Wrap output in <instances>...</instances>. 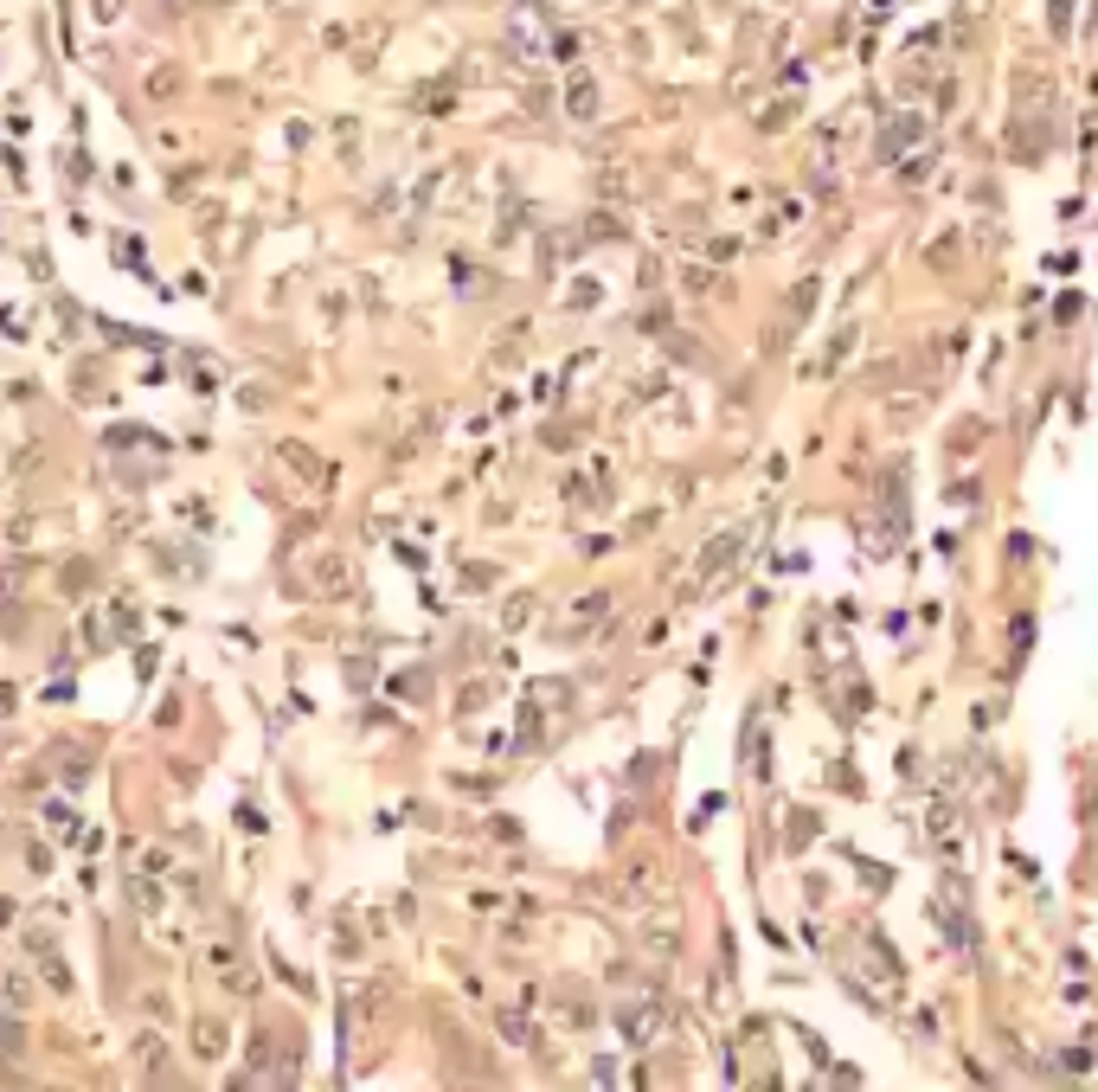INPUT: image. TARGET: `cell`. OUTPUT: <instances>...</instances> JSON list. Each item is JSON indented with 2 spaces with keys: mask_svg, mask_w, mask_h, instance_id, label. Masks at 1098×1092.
<instances>
[{
  "mask_svg": "<svg viewBox=\"0 0 1098 1092\" xmlns=\"http://www.w3.org/2000/svg\"><path fill=\"white\" fill-rule=\"evenodd\" d=\"M308 579H315V591H347L354 566H347V553H321L315 566H308Z\"/></svg>",
  "mask_w": 1098,
  "mask_h": 1092,
  "instance_id": "7a4b0ae2",
  "label": "cell"
},
{
  "mask_svg": "<svg viewBox=\"0 0 1098 1092\" xmlns=\"http://www.w3.org/2000/svg\"><path fill=\"white\" fill-rule=\"evenodd\" d=\"M527 617H534V597H527V591H514V597L501 604V624H507V630H520Z\"/></svg>",
  "mask_w": 1098,
  "mask_h": 1092,
  "instance_id": "5b68a950",
  "label": "cell"
},
{
  "mask_svg": "<svg viewBox=\"0 0 1098 1092\" xmlns=\"http://www.w3.org/2000/svg\"><path fill=\"white\" fill-rule=\"evenodd\" d=\"M129 893H135V906H142V913H161V887H148V880H135Z\"/></svg>",
  "mask_w": 1098,
  "mask_h": 1092,
  "instance_id": "5bb4252c",
  "label": "cell"
},
{
  "mask_svg": "<svg viewBox=\"0 0 1098 1092\" xmlns=\"http://www.w3.org/2000/svg\"><path fill=\"white\" fill-rule=\"evenodd\" d=\"M135 1054L148 1061V1073H161V1061H167V1054H161V1041H135Z\"/></svg>",
  "mask_w": 1098,
  "mask_h": 1092,
  "instance_id": "ac0fdd59",
  "label": "cell"
},
{
  "mask_svg": "<svg viewBox=\"0 0 1098 1092\" xmlns=\"http://www.w3.org/2000/svg\"><path fill=\"white\" fill-rule=\"evenodd\" d=\"M26 579H32V559H20V566H7V572H0V597H14L20 585H26Z\"/></svg>",
  "mask_w": 1098,
  "mask_h": 1092,
  "instance_id": "8fae6325",
  "label": "cell"
},
{
  "mask_svg": "<svg viewBox=\"0 0 1098 1092\" xmlns=\"http://www.w3.org/2000/svg\"><path fill=\"white\" fill-rule=\"evenodd\" d=\"M321 315L341 321V315H347V296H341V290H328V296H321Z\"/></svg>",
  "mask_w": 1098,
  "mask_h": 1092,
  "instance_id": "d6986e66",
  "label": "cell"
},
{
  "mask_svg": "<svg viewBox=\"0 0 1098 1092\" xmlns=\"http://www.w3.org/2000/svg\"><path fill=\"white\" fill-rule=\"evenodd\" d=\"M173 84H180V77H173V71H155V77H148V97H167Z\"/></svg>",
  "mask_w": 1098,
  "mask_h": 1092,
  "instance_id": "ffe728a7",
  "label": "cell"
},
{
  "mask_svg": "<svg viewBox=\"0 0 1098 1092\" xmlns=\"http://www.w3.org/2000/svg\"><path fill=\"white\" fill-rule=\"evenodd\" d=\"M193 1048H200L206 1061H218V1054H225V1028H218V1021H200V1028H193Z\"/></svg>",
  "mask_w": 1098,
  "mask_h": 1092,
  "instance_id": "277c9868",
  "label": "cell"
},
{
  "mask_svg": "<svg viewBox=\"0 0 1098 1092\" xmlns=\"http://www.w3.org/2000/svg\"><path fill=\"white\" fill-rule=\"evenodd\" d=\"M392 694H405V700L431 694V675H424V669H418V675H399V682H392Z\"/></svg>",
  "mask_w": 1098,
  "mask_h": 1092,
  "instance_id": "9c48e42d",
  "label": "cell"
},
{
  "mask_svg": "<svg viewBox=\"0 0 1098 1092\" xmlns=\"http://www.w3.org/2000/svg\"><path fill=\"white\" fill-rule=\"evenodd\" d=\"M84 778H90V758L77 745H65V784H84Z\"/></svg>",
  "mask_w": 1098,
  "mask_h": 1092,
  "instance_id": "30bf717a",
  "label": "cell"
},
{
  "mask_svg": "<svg viewBox=\"0 0 1098 1092\" xmlns=\"http://www.w3.org/2000/svg\"><path fill=\"white\" fill-rule=\"evenodd\" d=\"M0 996H7V1009H26L32 1003V983L20 970H7V983H0Z\"/></svg>",
  "mask_w": 1098,
  "mask_h": 1092,
  "instance_id": "52a82bcc",
  "label": "cell"
},
{
  "mask_svg": "<svg viewBox=\"0 0 1098 1092\" xmlns=\"http://www.w3.org/2000/svg\"><path fill=\"white\" fill-rule=\"evenodd\" d=\"M238 405H245V411H263V405H270V393H263V386H238Z\"/></svg>",
  "mask_w": 1098,
  "mask_h": 1092,
  "instance_id": "e0dca14e",
  "label": "cell"
},
{
  "mask_svg": "<svg viewBox=\"0 0 1098 1092\" xmlns=\"http://www.w3.org/2000/svg\"><path fill=\"white\" fill-rule=\"evenodd\" d=\"M0 925H14V900L7 893H0Z\"/></svg>",
  "mask_w": 1098,
  "mask_h": 1092,
  "instance_id": "603a6c76",
  "label": "cell"
},
{
  "mask_svg": "<svg viewBox=\"0 0 1098 1092\" xmlns=\"http://www.w3.org/2000/svg\"><path fill=\"white\" fill-rule=\"evenodd\" d=\"M456 707H462V714H482V707H489V682H469V687H462V700H456Z\"/></svg>",
  "mask_w": 1098,
  "mask_h": 1092,
  "instance_id": "7c38bea8",
  "label": "cell"
},
{
  "mask_svg": "<svg viewBox=\"0 0 1098 1092\" xmlns=\"http://www.w3.org/2000/svg\"><path fill=\"white\" fill-rule=\"evenodd\" d=\"M84 585H90V559H71L65 566V591H84Z\"/></svg>",
  "mask_w": 1098,
  "mask_h": 1092,
  "instance_id": "4fadbf2b",
  "label": "cell"
},
{
  "mask_svg": "<svg viewBox=\"0 0 1098 1092\" xmlns=\"http://www.w3.org/2000/svg\"><path fill=\"white\" fill-rule=\"evenodd\" d=\"M642 945H649L655 958H675V951H681V919L675 913H655L649 925H642Z\"/></svg>",
  "mask_w": 1098,
  "mask_h": 1092,
  "instance_id": "6da1fadb",
  "label": "cell"
},
{
  "mask_svg": "<svg viewBox=\"0 0 1098 1092\" xmlns=\"http://www.w3.org/2000/svg\"><path fill=\"white\" fill-rule=\"evenodd\" d=\"M14 700H20V694H14V687H0V720H7V714H14Z\"/></svg>",
  "mask_w": 1098,
  "mask_h": 1092,
  "instance_id": "7402d4cb",
  "label": "cell"
},
{
  "mask_svg": "<svg viewBox=\"0 0 1098 1092\" xmlns=\"http://www.w3.org/2000/svg\"><path fill=\"white\" fill-rule=\"evenodd\" d=\"M733 553H739V534H726V540H713V553H707V559H700V579H707V572H720V566H726V559H733Z\"/></svg>",
  "mask_w": 1098,
  "mask_h": 1092,
  "instance_id": "8992f818",
  "label": "cell"
},
{
  "mask_svg": "<svg viewBox=\"0 0 1098 1092\" xmlns=\"http://www.w3.org/2000/svg\"><path fill=\"white\" fill-rule=\"evenodd\" d=\"M251 1067H258V1073H270V1034H251Z\"/></svg>",
  "mask_w": 1098,
  "mask_h": 1092,
  "instance_id": "9a60e30c",
  "label": "cell"
},
{
  "mask_svg": "<svg viewBox=\"0 0 1098 1092\" xmlns=\"http://www.w3.org/2000/svg\"><path fill=\"white\" fill-rule=\"evenodd\" d=\"M45 823H52L58 835H77V823H71V810H65V803H52V810H45Z\"/></svg>",
  "mask_w": 1098,
  "mask_h": 1092,
  "instance_id": "2e32d148",
  "label": "cell"
},
{
  "mask_svg": "<svg viewBox=\"0 0 1098 1092\" xmlns=\"http://www.w3.org/2000/svg\"><path fill=\"white\" fill-rule=\"evenodd\" d=\"M0 1048H7V1054H20V1028H14V1021H0Z\"/></svg>",
  "mask_w": 1098,
  "mask_h": 1092,
  "instance_id": "44dd1931",
  "label": "cell"
},
{
  "mask_svg": "<svg viewBox=\"0 0 1098 1092\" xmlns=\"http://www.w3.org/2000/svg\"><path fill=\"white\" fill-rule=\"evenodd\" d=\"M283 463L296 469V476H315V469H321V463H315V450H303V444H283Z\"/></svg>",
  "mask_w": 1098,
  "mask_h": 1092,
  "instance_id": "ba28073f",
  "label": "cell"
},
{
  "mask_svg": "<svg viewBox=\"0 0 1098 1092\" xmlns=\"http://www.w3.org/2000/svg\"><path fill=\"white\" fill-rule=\"evenodd\" d=\"M565 110H572V116H597V84H591V77H572V90H565Z\"/></svg>",
  "mask_w": 1098,
  "mask_h": 1092,
  "instance_id": "3957f363",
  "label": "cell"
}]
</instances>
